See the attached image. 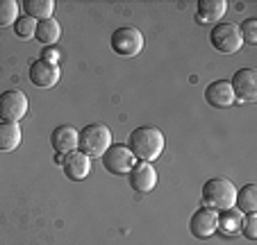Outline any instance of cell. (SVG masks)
I'll return each mask as SVG.
<instances>
[{
	"mask_svg": "<svg viewBox=\"0 0 257 245\" xmlns=\"http://www.w3.org/2000/svg\"><path fill=\"white\" fill-rule=\"evenodd\" d=\"M127 150L132 152L135 159L151 163L164 152V134L157 127L141 125L137 130H132L130 136H127Z\"/></svg>",
	"mask_w": 257,
	"mask_h": 245,
	"instance_id": "cell-1",
	"label": "cell"
},
{
	"mask_svg": "<svg viewBox=\"0 0 257 245\" xmlns=\"http://www.w3.org/2000/svg\"><path fill=\"white\" fill-rule=\"evenodd\" d=\"M203 204L212 211H225L237 204V186L225 177H212L203 184Z\"/></svg>",
	"mask_w": 257,
	"mask_h": 245,
	"instance_id": "cell-2",
	"label": "cell"
},
{
	"mask_svg": "<svg viewBox=\"0 0 257 245\" xmlns=\"http://www.w3.org/2000/svg\"><path fill=\"white\" fill-rule=\"evenodd\" d=\"M112 145V130L102 123H91L87 125L78 136V148L82 154L91 157H102L107 148Z\"/></svg>",
	"mask_w": 257,
	"mask_h": 245,
	"instance_id": "cell-3",
	"label": "cell"
},
{
	"mask_svg": "<svg viewBox=\"0 0 257 245\" xmlns=\"http://www.w3.org/2000/svg\"><path fill=\"white\" fill-rule=\"evenodd\" d=\"M209 44L214 50L223 55H234L239 53V48L243 46L241 32H239V25L234 23H216L209 30Z\"/></svg>",
	"mask_w": 257,
	"mask_h": 245,
	"instance_id": "cell-4",
	"label": "cell"
},
{
	"mask_svg": "<svg viewBox=\"0 0 257 245\" xmlns=\"http://www.w3.org/2000/svg\"><path fill=\"white\" fill-rule=\"evenodd\" d=\"M112 50L121 57H135V55L141 53L144 48V34L139 32L132 25H125V28H116L112 32Z\"/></svg>",
	"mask_w": 257,
	"mask_h": 245,
	"instance_id": "cell-5",
	"label": "cell"
},
{
	"mask_svg": "<svg viewBox=\"0 0 257 245\" xmlns=\"http://www.w3.org/2000/svg\"><path fill=\"white\" fill-rule=\"evenodd\" d=\"M28 96L19 89L0 93V120L3 123H19L28 114Z\"/></svg>",
	"mask_w": 257,
	"mask_h": 245,
	"instance_id": "cell-6",
	"label": "cell"
},
{
	"mask_svg": "<svg viewBox=\"0 0 257 245\" xmlns=\"http://www.w3.org/2000/svg\"><path fill=\"white\" fill-rule=\"evenodd\" d=\"M100 159L105 170L112 175H127L132 170V166H135L132 152L127 150V145H121V143H112Z\"/></svg>",
	"mask_w": 257,
	"mask_h": 245,
	"instance_id": "cell-7",
	"label": "cell"
},
{
	"mask_svg": "<svg viewBox=\"0 0 257 245\" xmlns=\"http://www.w3.org/2000/svg\"><path fill=\"white\" fill-rule=\"evenodd\" d=\"M30 82L34 87L39 89H50L55 87L62 77V71H59L57 62H46V59H37V62L30 64Z\"/></svg>",
	"mask_w": 257,
	"mask_h": 245,
	"instance_id": "cell-8",
	"label": "cell"
},
{
	"mask_svg": "<svg viewBox=\"0 0 257 245\" xmlns=\"http://www.w3.org/2000/svg\"><path fill=\"white\" fill-rule=\"evenodd\" d=\"M230 87L234 91V98L243 102H255L257 100V73L255 68H239L234 73Z\"/></svg>",
	"mask_w": 257,
	"mask_h": 245,
	"instance_id": "cell-9",
	"label": "cell"
},
{
	"mask_svg": "<svg viewBox=\"0 0 257 245\" xmlns=\"http://www.w3.org/2000/svg\"><path fill=\"white\" fill-rule=\"evenodd\" d=\"M205 100L214 109H228L234 105V91L228 80H214L205 89Z\"/></svg>",
	"mask_w": 257,
	"mask_h": 245,
	"instance_id": "cell-10",
	"label": "cell"
},
{
	"mask_svg": "<svg viewBox=\"0 0 257 245\" xmlns=\"http://www.w3.org/2000/svg\"><path fill=\"white\" fill-rule=\"evenodd\" d=\"M218 229V222H216V211H212V209L203 207L198 209V211L191 216L189 220V231L194 238L203 240V238H209V236H214Z\"/></svg>",
	"mask_w": 257,
	"mask_h": 245,
	"instance_id": "cell-11",
	"label": "cell"
},
{
	"mask_svg": "<svg viewBox=\"0 0 257 245\" xmlns=\"http://www.w3.org/2000/svg\"><path fill=\"white\" fill-rule=\"evenodd\" d=\"M127 177H130L132 191H137V193H151L157 186V170L146 161H139L137 166H132Z\"/></svg>",
	"mask_w": 257,
	"mask_h": 245,
	"instance_id": "cell-12",
	"label": "cell"
},
{
	"mask_svg": "<svg viewBox=\"0 0 257 245\" xmlns=\"http://www.w3.org/2000/svg\"><path fill=\"white\" fill-rule=\"evenodd\" d=\"M62 168H64V175H66L71 182H82L89 173H91V159L87 154H82L80 150H73L64 157L62 161Z\"/></svg>",
	"mask_w": 257,
	"mask_h": 245,
	"instance_id": "cell-13",
	"label": "cell"
},
{
	"mask_svg": "<svg viewBox=\"0 0 257 245\" xmlns=\"http://www.w3.org/2000/svg\"><path fill=\"white\" fill-rule=\"evenodd\" d=\"M78 136L80 132L71 125H59L50 134V145L57 154H68L73 150H78Z\"/></svg>",
	"mask_w": 257,
	"mask_h": 245,
	"instance_id": "cell-14",
	"label": "cell"
},
{
	"mask_svg": "<svg viewBox=\"0 0 257 245\" xmlns=\"http://www.w3.org/2000/svg\"><path fill=\"white\" fill-rule=\"evenodd\" d=\"M228 3L225 0H198V12H196V21L198 23H214L223 19Z\"/></svg>",
	"mask_w": 257,
	"mask_h": 245,
	"instance_id": "cell-15",
	"label": "cell"
},
{
	"mask_svg": "<svg viewBox=\"0 0 257 245\" xmlns=\"http://www.w3.org/2000/svg\"><path fill=\"white\" fill-rule=\"evenodd\" d=\"M62 37V25H59L57 19H46L37 23V30H34V39L44 46H53L57 44V39Z\"/></svg>",
	"mask_w": 257,
	"mask_h": 245,
	"instance_id": "cell-16",
	"label": "cell"
},
{
	"mask_svg": "<svg viewBox=\"0 0 257 245\" xmlns=\"http://www.w3.org/2000/svg\"><path fill=\"white\" fill-rule=\"evenodd\" d=\"M21 127L19 123H3L0 120V152H12L21 145Z\"/></svg>",
	"mask_w": 257,
	"mask_h": 245,
	"instance_id": "cell-17",
	"label": "cell"
},
{
	"mask_svg": "<svg viewBox=\"0 0 257 245\" xmlns=\"http://www.w3.org/2000/svg\"><path fill=\"white\" fill-rule=\"evenodd\" d=\"M216 222L218 229L225 231V234H239L241 231V222H243V213L239 209H225V211L216 213Z\"/></svg>",
	"mask_w": 257,
	"mask_h": 245,
	"instance_id": "cell-18",
	"label": "cell"
},
{
	"mask_svg": "<svg viewBox=\"0 0 257 245\" xmlns=\"http://www.w3.org/2000/svg\"><path fill=\"white\" fill-rule=\"evenodd\" d=\"M23 10H25V16H30V19L46 21V19H53L55 3L53 0H23Z\"/></svg>",
	"mask_w": 257,
	"mask_h": 245,
	"instance_id": "cell-19",
	"label": "cell"
},
{
	"mask_svg": "<svg viewBox=\"0 0 257 245\" xmlns=\"http://www.w3.org/2000/svg\"><path fill=\"white\" fill-rule=\"evenodd\" d=\"M237 204L241 213H255L257 211V186L255 184H246L243 188L237 191Z\"/></svg>",
	"mask_w": 257,
	"mask_h": 245,
	"instance_id": "cell-20",
	"label": "cell"
},
{
	"mask_svg": "<svg viewBox=\"0 0 257 245\" xmlns=\"http://www.w3.org/2000/svg\"><path fill=\"white\" fill-rule=\"evenodd\" d=\"M19 19V3L16 0H0V28L14 25Z\"/></svg>",
	"mask_w": 257,
	"mask_h": 245,
	"instance_id": "cell-21",
	"label": "cell"
},
{
	"mask_svg": "<svg viewBox=\"0 0 257 245\" xmlns=\"http://www.w3.org/2000/svg\"><path fill=\"white\" fill-rule=\"evenodd\" d=\"M34 30H37V21L30 19V16H19L14 23V34L19 39H32L34 37Z\"/></svg>",
	"mask_w": 257,
	"mask_h": 245,
	"instance_id": "cell-22",
	"label": "cell"
},
{
	"mask_svg": "<svg viewBox=\"0 0 257 245\" xmlns=\"http://www.w3.org/2000/svg\"><path fill=\"white\" fill-rule=\"evenodd\" d=\"M239 32L246 44H257V19H246L239 25Z\"/></svg>",
	"mask_w": 257,
	"mask_h": 245,
	"instance_id": "cell-23",
	"label": "cell"
},
{
	"mask_svg": "<svg viewBox=\"0 0 257 245\" xmlns=\"http://www.w3.org/2000/svg\"><path fill=\"white\" fill-rule=\"evenodd\" d=\"M241 234L246 236L248 240L257 238V216L255 213H246V220L241 222Z\"/></svg>",
	"mask_w": 257,
	"mask_h": 245,
	"instance_id": "cell-24",
	"label": "cell"
}]
</instances>
